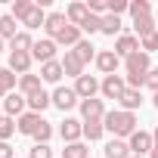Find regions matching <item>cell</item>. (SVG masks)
<instances>
[{
  "label": "cell",
  "mask_w": 158,
  "mask_h": 158,
  "mask_svg": "<svg viewBox=\"0 0 158 158\" xmlns=\"http://www.w3.org/2000/svg\"><path fill=\"white\" fill-rule=\"evenodd\" d=\"M28 158H53V149L50 146H44V143H34V149H31V155Z\"/></svg>",
  "instance_id": "40"
},
{
  "label": "cell",
  "mask_w": 158,
  "mask_h": 158,
  "mask_svg": "<svg viewBox=\"0 0 158 158\" xmlns=\"http://www.w3.org/2000/svg\"><path fill=\"white\" fill-rule=\"evenodd\" d=\"M77 99H81V96L74 93V87H56V90H53V106H56V109H62V112L74 109V106H77Z\"/></svg>",
  "instance_id": "3"
},
{
  "label": "cell",
  "mask_w": 158,
  "mask_h": 158,
  "mask_svg": "<svg viewBox=\"0 0 158 158\" xmlns=\"http://www.w3.org/2000/svg\"><path fill=\"white\" fill-rule=\"evenodd\" d=\"M102 133H106V124H102V121H84V136H87L90 143H96Z\"/></svg>",
  "instance_id": "28"
},
{
  "label": "cell",
  "mask_w": 158,
  "mask_h": 158,
  "mask_svg": "<svg viewBox=\"0 0 158 158\" xmlns=\"http://www.w3.org/2000/svg\"><path fill=\"white\" fill-rule=\"evenodd\" d=\"M65 25H68L65 13H50V16H47V25H44V28L50 31V37H56V34H59V31H62Z\"/></svg>",
  "instance_id": "25"
},
{
  "label": "cell",
  "mask_w": 158,
  "mask_h": 158,
  "mask_svg": "<svg viewBox=\"0 0 158 158\" xmlns=\"http://www.w3.org/2000/svg\"><path fill=\"white\" fill-rule=\"evenodd\" d=\"M118 102H121V112H136V109H139V102H143V93L127 87V90L121 93V99H118Z\"/></svg>",
  "instance_id": "19"
},
{
  "label": "cell",
  "mask_w": 158,
  "mask_h": 158,
  "mask_svg": "<svg viewBox=\"0 0 158 158\" xmlns=\"http://www.w3.org/2000/svg\"><path fill=\"white\" fill-rule=\"evenodd\" d=\"M31 59H34L31 53H25V50H13V53H10V71H16L19 77H22V74H28Z\"/></svg>",
  "instance_id": "10"
},
{
  "label": "cell",
  "mask_w": 158,
  "mask_h": 158,
  "mask_svg": "<svg viewBox=\"0 0 158 158\" xmlns=\"http://www.w3.org/2000/svg\"><path fill=\"white\" fill-rule=\"evenodd\" d=\"M124 65H127V74H149V53L136 50L133 56L124 59Z\"/></svg>",
  "instance_id": "11"
},
{
  "label": "cell",
  "mask_w": 158,
  "mask_h": 158,
  "mask_svg": "<svg viewBox=\"0 0 158 158\" xmlns=\"http://www.w3.org/2000/svg\"><path fill=\"white\" fill-rule=\"evenodd\" d=\"M62 71L71 74V77H81L84 74V62L74 56V50H65V59H62Z\"/></svg>",
  "instance_id": "18"
},
{
  "label": "cell",
  "mask_w": 158,
  "mask_h": 158,
  "mask_svg": "<svg viewBox=\"0 0 158 158\" xmlns=\"http://www.w3.org/2000/svg\"><path fill=\"white\" fill-rule=\"evenodd\" d=\"M40 121H44V118H40L37 112H25V115L16 121V127H19V133H25V136H34V130L40 127Z\"/></svg>",
  "instance_id": "15"
},
{
  "label": "cell",
  "mask_w": 158,
  "mask_h": 158,
  "mask_svg": "<svg viewBox=\"0 0 158 158\" xmlns=\"http://www.w3.org/2000/svg\"><path fill=\"white\" fill-rule=\"evenodd\" d=\"M81 31H84V34H96V31H102V16H93V13H90L87 22L81 25Z\"/></svg>",
  "instance_id": "34"
},
{
  "label": "cell",
  "mask_w": 158,
  "mask_h": 158,
  "mask_svg": "<svg viewBox=\"0 0 158 158\" xmlns=\"http://www.w3.org/2000/svg\"><path fill=\"white\" fill-rule=\"evenodd\" d=\"M146 87H149L152 93H158V68H149V74H146Z\"/></svg>",
  "instance_id": "42"
},
{
  "label": "cell",
  "mask_w": 158,
  "mask_h": 158,
  "mask_svg": "<svg viewBox=\"0 0 158 158\" xmlns=\"http://www.w3.org/2000/svg\"><path fill=\"white\" fill-rule=\"evenodd\" d=\"M133 152H130V146L124 143V139H112L109 146H106V158H130Z\"/></svg>",
  "instance_id": "24"
},
{
  "label": "cell",
  "mask_w": 158,
  "mask_h": 158,
  "mask_svg": "<svg viewBox=\"0 0 158 158\" xmlns=\"http://www.w3.org/2000/svg\"><path fill=\"white\" fill-rule=\"evenodd\" d=\"M152 139H155V146H158V127H155V133H152Z\"/></svg>",
  "instance_id": "46"
},
{
  "label": "cell",
  "mask_w": 158,
  "mask_h": 158,
  "mask_svg": "<svg viewBox=\"0 0 158 158\" xmlns=\"http://www.w3.org/2000/svg\"><path fill=\"white\" fill-rule=\"evenodd\" d=\"M16 25H19V22H16L13 16H3V19H0V37H3V40H13V37L19 34Z\"/></svg>",
  "instance_id": "27"
},
{
  "label": "cell",
  "mask_w": 158,
  "mask_h": 158,
  "mask_svg": "<svg viewBox=\"0 0 158 158\" xmlns=\"http://www.w3.org/2000/svg\"><path fill=\"white\" fill-rule=\"evenodd\" d=\"M62 74H65V71H62V62L53 59V62H47V65L40 68V81H47V84H59Z\"/></svg>",
  "instance_id": "17"
},
{
  "label": "cell",
  "mask_w": 158,
  "mask_h": 158,
  "mask_svg": "<svg viewBox=\"0 0 158 158\" xmlns=\"http://www.w3.org/2000/svg\"><path fill=\"white\" fill-rule=\"evenodd\" d=\"M87 10H90L93 16H106V13H109V3H106V0H90Z\"/></svg>",
  "instance_id": "41"
},
{
  "label": "cell",
  "mask_w": 158,
  "mask_h": 158,
  "mask_svg": "<svg viewBox=\"0 0 158 158\" xmlns=\"http://www.w3.org/2000/svg\"><path fill=\"white\" fill-rule=\"evenodd\" d=\"M81 115H84V121H102L106 118V106H102V99H81Z\"/></svg>",
  "instance_id": "6"
},
{
  "label": "cell",
  "mask_w": 158,
  "mask_h": 158,
  "mask_svg": "<svg viewBox=\"0 0 158 158\" xmlns=\"http://www.w3.org/2000/svg\"><path fill=\"white\" fill-rule=\"evenodd\" d=\"M121 16H112V13H106L102 16V34H109V37H121Z\"/></svg>",
  "instance_id": "23"
},
{
  "label": "cell",
  "mask_w": 158,
  "mask_h": 158,
  "mask_svg": "<svg viewBox=\"0 0 158 158\" xmlns=\"http://www.w3.org/2000/svg\"><path fill=\"white\" fill-rule=\"evenodd\" d=\"M133 34L143 40V37H149V34H155V19L152 16H143V19H136L133 22Z\"/></svg>",
  "instance_id": "26"
},
{
  "label": "cell",
  "mask_w": 158,
  "mask_h": 158,
  "mask_svg": "<svg viewBox=\"0 0 158 158\" xmlns=\"http://www.w3.org/2000/svg\"><path fill=\"white\" fill-rule=\"evenodd\" d=\"M25 106H28V99H25L22 93H10V96L3 99V115H6V118H16V115L22 118V115H25Z\"/></svg>",
  "instance_id": "12"
},
{
  "label": "cell",
  "mask_w": 158,
  "mask_h": 158,
  "mask_svg": "<svg viewBox=\"0 0 158 158\" xmlns=\"http://www.w3.org/2000/svg\"><path fill=\"white\" fill-rule=\"evenodd\" d=\"M50 136H53V127H50V121H40V127L34 130V139H37V143H44V146H50Z\"/></svg>",
  "instance_id": "36"
},
{
  "label": "cell",
  "mask_w": 158,
  "mask_h": 158,
  "mask_svg": "<svg viewBox=\"0 0 158 158\" xmlns=\"http://www.w3.org/2000/svg\"><path fill=\"white\" fill-rule=\"evenodd\" d=\"M0 96H6V87H3V84H0Z\"/></svg>",
  "instance_id": "47"
},
{
  "label": "cell",
  "mask_w": 158,
  "mask_h": 158,
  "mask_svg": "<svg viewBox=\"0 0 158 158\" xmlns=\"http://www.w3.org/2000/svg\"><path fill=\"white\" fill-rule=\"evenodd\" d=\"M0 50H3V37H0Z\"/></svg>",
  "instance_id": "49"
},
{
  "label": "cell",
  "mask_w": 158,
  "mask_h": 158,
  "mask_svg": "<svg viewBox=\"0 0 158 158\" xmlns=\"http://www.w3.org/2000/svg\"><path fill=\"white\" fill-rule=\"evenodd\" d=\"M47 106H53V96H50L47 90H37V93H31V96H28V109H31V112H37V115H40Z\"/></svg>",
  "instance_id": "21"
},
{
  "label": "cell",
  "mask_w": 158,
  "mask_h": 158,
  "mask_svg": "<svg viewBox=\"0 0 158 158\" xmlns=\"http://www.w3.org/2000/svg\"><path fill=\"white\" fill-rule=\"evenodd\" d=\"M3 118H6V115H3V106H0V121H3Z\"/></svg>",
  "instance_id": "48"
},
{
  "label": "cell",
  "mask_w": 158,
  "mask_h": 158,
  "mask_svg": "<svg viewBox=\"0 0 158 158\" xmlns=\"http://www.w3.org/2000/svg\"><path fill=\"white\" fill-rule=\"evenodd\" d=\"M0 158H16V155H13V146H10V143H0Z\"/></svg>",
  "instance_id": "43"
},
{
  "label": "cell",
  "mask_w": 158,
  "mask_h": 158,
  "mask_svg": "<svg viewBox=\"0 0 158 158\" xmlns=\"http://www.w3.org/2000/svg\"><path fill=\"white\" fill-rule=\"evenodd\" d=\"M96 90H99V81H96L93 74H81V77H77V84H74V93L81 96V99H93Z\"/></svg>",
  "instance_id": "9"
},
{
  "label": "cell",
  "mask_w": 158,
  "mask_h": 158,
  "mask_svg": "<svg viewBox=\"0 0 158 158\" xmlns=\"http://www.w3.org/2000/svg\"><path fill=\"white\" fill-rule=\"evenodd\" d=\"M130 152L133 155H146V152H152L155 149V139H152V133H146V130H136L133 136H130Z\"/></svg>",
  "instance_id": "7"
},
{
  "label": "cell",
  "mask_w": 158,
  "mask_h": 158,
  "mask_svg": "<svg viewBox=\"0 0 158 158\" xmlns=\"http://www.w3.org/2000/svg\"><path fill=\"white\" fill-rule=\"evenodd\" d=\"M139 50H143V53H155V50H158V31L149 34V37H143V40H139Z\"/></svg>",
  "instance_id": "38"
},
{
  "label": "cell",
  "mask_w": 158,
  "mask_h": 158,
  "mask_svg": "<svg viewBox=\"0 0 158 158\" xmlns=\"http://www.w3.org/2000/svg\"><path fill=\"white\" fill-rule=\"evenodd\" d=\"M31 10H34V3H31V0H16V3H13V10H10V16H13L16 22H22Z\"/></svg>",
  "instance_id": "29"
},
{
  "label": "cell",
  "mask_w": 158,
  "mask_h": 158,
  "mask_svg": "<svg viewBox=\"0 0 158 158\" xmlns=\"http://www.w3.org/2000/svg\"><path fill=\"white\" fill-rule=\"evenodd\" d=\"M10 44H13V50H25V53H31V47H34V40H31V34H28V31H19Z\"/></svg>",
  "instance_id": "33"
},
{
  "label": "cell",
  "mask_w": 158,
  "mask_h": 158,
  "mask_svg": "<svg viewBox=\"0 0 158 158\" xmlns=\"http://www.w3.org/2000/svg\"><path fill=\"white\" fill-rule=\"evenodd\" d=\"M118 62H121V56H118L115 50H102V53H96V68H99L106 77L118 71Z\"/></svg>",
  "instance_id": "5"
},
{
  "label": "cell",
  "mask_w": 158,
  "mask_h": 158,
  "mask_svg": "<svg viewBox=\"0 0 158 158\" xmlns=\"http://www.w3.org/2000/svg\"><path fill=\"white\" fill-rule=\"evenodd\" d=\"M136 50H139V37H136V34H121V37L115 40V53H118L121 59L133 56Z\"/></svg>",
  "instance_id": "13"
},
{
  "label": "cell",
  "mask_w": 158,
  "mask_h": 158,
  "mask_svg": "<svg viewBox=\"0 0 158 158\" xmlns=\"http://www.w3.org/2000/svg\"><path fill=\"white\" fill-rule=\"evenodd\" d=\"M127 10H130V0H109V13L112 16H121Z\"/></svg>",
  "instance_id": "39"
},
{
  "label": "cell",
  "mask_w": 158,
  "mask_h": 158,
  "mask_svg": "<svg viewBox=\"0 0 158 158\" xmlns=\"http://www.w3.org/2000/svg\"><path fill=\"white\" fill-rule=\"evenodd\" d=\"M102 124H106V130L115 133V139H121V136H133V133H136V115H133V112H121V109L106 112Z\"/></svg>",
  "instance_id": "1"
},
{
  "label": "cell",
  "mask_w": 158,
  "mask_h": 158,
  "mask_svg": "<svg viewBox=\"0 0 158 158\" xmlns=\"http://www.w3.org/2000/svg\"><path fill=\"white\" fill-rule=\"evenodd\" d=\"M16 130H19L16 127V118H3V121H0V143H6Z\"/></svg>",
  "instance_id": "35"
},
{
  "label": "cell",
  "mask_w": 158,
  "mask_h": 158,
  "mask_svg": "<svg viewBox=\"0 0 158 158\" xmlns=\"http://www.w3.org/2000/svg\"><path fill=\"white\" fill-rule=\"evenodd\" d=\"M59 133H62L65 143H81V136H84V121H77V118H65V124L59 127Z\"/></svg>",
  "instance_id": "8"
},
{
  "label": "cell",
  "mask_w": 158,
  "mask_h": 158,
  "mask_svg": "<svg viewBox=\"0 0 158 158\" xmlns=\"http://www.w3.org/2000/svg\"><path fill=\"white\" fill-rule=\"evenodd\" d=\"M62 158H90V152H87L84 143H68L65 152H62Z\"/></svg>",
  "instance_id": "32"
},
{
  "label": "cell",
  "mask_w": 158,
  "mask_h": 158,
  "mask_svg": "<svg viewBox=\"0 0 158 158\" xmlns=\"http://www.w3.org/2000/svg\"><path fill=\"white\" fill-rule=\"evenodd\" d=\"M16 77H19V74H13L10 68H0V84L6 87V93H10L13 87H16Z\"/></svg>",
  "instance_id": "37"
},
{
  "label": "cell",
  "mask_w": 158,
  "mask_h": 158,
  "mask_svg": "<svg viewBox=\"0 0 158 158\" xmlns=\"http://www.w3.org/2000/svg\"><path fill=\"white\" fill-rule=\"evenodd\" d=\"M99 90H102L106 99H121V93L127 90V77H121V74H109L106 81L99 84Z\"/></svg>",
  "instance_id": "2"
},
{
  "label": "cell",
  "mask_w": 158,
  "mask_h": 158,
  "mask_svg": "<svg viewBox=\"0 0 158 158\" xmlns=\"http://www.w3.org/2000/svg\"><path fill=\"white\" fill-rule=\"evenodd\" d=\"M37 90H44V87H40V77H37V74H22V77H19V93H22L25 99H28L31 93H37Z\"/></svg>",
  "instance_id": "20"
},
{
  "label": "cell",
  "mask_w": 158,
  "mask_h": 158,
  "mask_svg": "<svg viewBox=\"0 0 158 158\" xmlns=\"http://www.w3.org/2000/svg\"><path fill=\"white\" fill-rule=\"evenodd\" d=\"M149 158H158V146H155V149H152V152H149Z\"/></svg>",
  "instance_id": "44"
},
{
  "label": "cell",
  "mask_w": 158,
  "mask_h": 158,
  "mask_svg": "<svg viewBox=\"0 0 158 158\" xmlns=\"http://www.w3.org/2000/svg\"><path fill=\"white\" fill-rule=\"evenodd\" d=\"M87 16H90L87 3H71V6L65 10V19H68V25H77V28H81V25L87 22Z\"/></svg>",
  "instance_id": "16"
},
{
  "label": "cell",
  "mask_w": 158,
  "mask_h": 158,
  "mask_svg": "<svg viewBox=\"0 0 158 158\" xmlns=\"http://www.w3.org/2000/svg\"><path fill=\"white\" fill-rule=\"evenodd\" d=\"M53 40H56V44H62V47H77L84 37H81V28H77V25H65Z\"/></svg>",
  "instance_id": "14"
},
{
  "label": "cell",
  "mask_w": 158,
  "mask_h": 158,
  "mask_svg": "<svg viewBox=\"0 0 158 158\" xmlns=\"http://www.w3.org/2000/svg\"><path fill=\"white\" fill-rule=\"evenodd\" d=\"M152 106H155V109H158V93H155V96H152Z\"/></svg>",
  "instance_id": "45"
},
{
  "label": "cell",
  "mask_w": 158,
  "mask_h": 158,
  "mask_svg": "<svg viewBox=\"0 0 158 158\" xmlns=\"http://www.w3.org/2000/svg\"><path fill=\"white\" fill-rule=\"evenodd\" d=\"M31 56L37 59V62H53L56 59V40L53 37H47V40H34V47H31Z\"/></svg>",
  "instance_id": "4"
},
{
  "label": "cell",
  "mask_w": 158,
  "mask_h": 158,
  "mask_svg": "<svg viewBox=\"0 0 158 158\" xmlns=\"http://www.w3.org/2000/svg\"><path fill=\"white\" fill-rule=\"evenodd\" d=\"M74 56H77V59H81L84 65H87L90 59H96V50H93V44H90V40H81V44H77V47H74Z\"/></svg>",
  "instance_id": "30"
},
{
  "label": "cell",
  "mask_w": 158,
  "mask_h": 158,
  "mask_svg": "<svg viewBox=\"0 0 158 158\" xmlns=\"http://www.w3.org/2000/svg\"><path fill=\"white\" fill-rule=\"evenodd\" d=\"M130 16H133V22H136V19H143V16H152L149 0H130Z\"/></svg>",
  "instance_id": "31"
},
{
  "label": "cell",
  "mask_w": 158,
  "mask_h": 158,
  "mask_svg": "<svg viewBox=\"0 0 158 158\" xmlns=\"http://www.w3.org/2000/svg\"><path fill=\"white\" fill-rule=\"evenodd\" d=\"M130 158H143V155H130Z\"/></svg>",
  "instance_id": "50"
},
{
  "label": "cell",
  "mask_w": 158,
  "mask_h": 158,
  "mask_svg": "<svg viewBox=\"0 0 158 158\" xmlns=\"http://www.w3.org/2000/svg\"><path fill=\"white\" fill-rule=\"evenodd\" d=\"M22 25H25L28 31H31V28H40V25H47V13H44V6H37V3H34V10H31V13L22 19Z\"/></svg>",
  "instance_id": "22"
}]
</instances>
